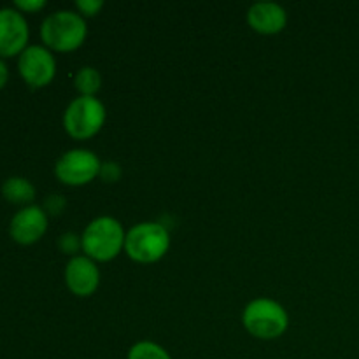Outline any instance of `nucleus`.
<instances>
[{
	"mask_svg": "<svg viewBox=\"0 0 359 359\" xmlns=\"http://www.w3.org/2000/svg\"><path fill=\"white\" fill-rule=\"evenodd\" d=\"M126 231L112 216H98L86 224L81 233L83 255L97 263H107L125 251Z\"/></svg>",
	"mask_w": 359,
	"mask_h": 359,
	"instance_id": "nucleus-1",
	"label": "nucleus"
},
{
	"mask_svg": "<svg viewBox=\"0 0 359 359\" xmlns=\"http://www.w3.org/2000/svg\"><path fill=\"white\" fill-rule=\"evenodd\" d=\"M88 23L77 11L60 9L48 14L41 25L42 44L56 53H72L84 44Z\"/></svg>",
	"mask_w": 359,
	"mask_h": 359,
	"instance_id": "nucleus-2",
	"label": "nucleus"
},
{
	"mask_svg": "<svg viewBox=\"0 0 359 359\" xmlns=\"http://www.w3.org/2000/svg\"><path fill=\"white\" fill-rule=\"evenodd\" d=\"M242 325L255 339L277 340L290 328V314L286 307L273 298L259 297L244 307Z\"/></svg>",
	"mask_w": 359,
	"mask_h": 359,
	"instance_id": "nucleus-3",
	"label": "nucleus"
},
{
	"mask_svg": "<svg viewBox=\"0 0 359 359\" xmlns=\"http://www.w3.org/2000/svg\"><path fill=\"white\" fill-rule=\"evenodd\" d=\"M170 249V233L156 221H142L126 231L125 252L132 262L153 265L165 258Z\"/></svg>",
	"mask_w": 359,
	"mask_h": 359,
	"instance_id": "nucleus-4",
	"label": "nucleus"
},
{
	"mask_svg": "<svg viewBox=\"0 0 359 359\" xmlns=\"http://www.w3.org/2000/svg\"><path fill=\"white\" fill-rule=\"evenodd\" d=\"M107 119V109L97 97H81L69 102L63 111V130L76 140H88L100 133Z\"/></svg>",
	"mask_w": 359,
	"mask_h": 359,
	"instance_id": "nucleus-5",
	"label": "nucleus"
},
{
	"mask_svg": "<svg viewBox=\"0 0 359 359\" xmlns=\"http://www.w3.org/2000/svg\"><path fill=\"white\" fill-rule=\"evenodd\" d=\"M102 161L91 149H69L56 160L55 175L62 184L79 188L93 182L100 175Z\"/></svg>",
	"mask_w": 359,
	"mask_h": 359,
	"instance_id": "nucleus-6",
	"label": "nucleus"
},
{
	"mask_svg": "<svg viewBox=\"0 0 359 359\" xmlns=\"http://www.w3.org/2000/svg\"><path fill=\"white\" fill-rule=\"evenodd\" d=\"M18 72L30 88H44L56 76V58L44 44H30L18 56Z\"/></svg>",
	"mask_w": 359,
	"mask_h": 359,
	"instance_id": "nucleus-7",
	"label": "nucleus"
},
{
	"mask_svg": "<svg viewBox=\"0 0 359 359\" xmlns=\"http://www.w3.org/2000/svg\"><path fill=\"white\" fill-rule=\"evenodd\" d=\"M30 28L23 13L16 7L0 9V58L20 56L28 48Z\"/></svg>",
	"mask_w": 359,
	"mask_h": 359,
	"instance_id": "nucleus-8",
	"label": "nucleus"
},
{
	"mask_svg": "<svg viewBox=\"0 0 359 359\" xmlns=\"http://www.w3.org/2000/svg\"><path fill=\"white\" fill-rule=\"evenodd\" d=\"M49 226L48 212L44 207L32 205L21 207L9 221V235L16 244L32 245L41 241Z\"/></svg>",
	"mask_w": 359,
	"mask_h": 359,
	"instance_id": "nucleus-9",
	"label": "nucleus"
},
{
	"mask_svg": "<svg viewBox=\"0 0 359 359\" xmlns=\"http://www.w3.org/2000/svg\"><path fill=\"white\" fill-rule=\"evenodd\" d=\"M63 280L67 290L79 298H88L97 293L100 286V269L98 263L84 255H77L69 258L65 270H63Z\"/></svg>",
	"mask_w": 359,
	"mask_h": 359,
	"instance_id": "nucleus-10",
	"label": "nucleus"
},
{
	"mask_svg": "<svg viewBox=\"0 0 359 359\" xmlns=\"http://www.w3.org/2000/svg\"><path fill=\"white\" fill-rule=\"evenodd\" d=\"M249 28L259 35H277L286 28L287 13L276 2H256L245 13Z\"/></svg>",
	"mask_w": 359,
	"mask_h": 359,
	"instance_id": "nucleus-11",
	"label": "nucleus"
},
{
	"mask_svg": "<svg viewBox=\"0 0 359 359\" xmlns=\"http://www.w3.org/2000/svg\"><path fill=\"white\" fill-rule=\"evenodd\" d=\"M0 193H2L4 198L9 203L14 205H32V202L35 200L37 195V189H35L34 182L27 177H20V175H13V177H7L6 181L0 186Z\"/></svg>",
	"mask_w": 359,
	"mask_h": 359,
	"instance_id": "nucleus-12",
	"label": "nucleus"
},
{
	"mask_svg": "<svg viewBox=\"0 0 359 359\" xmlns=\"http://www.w3.org/2000/svg\"><path fill=\"white\" fill-rule=\"evenodd\" d=\"M74 88L81 97H97L102 88V74L95 67H81L74 76Z\"/></svg>",
	"mask_w": 359,
	"mask_h": 359,
	"instance_id": "nucleus-13",
	"label": "nucleus"
},
{
	"mask_svg": "<svg viewBox=\"0 0 359 359\" xmlns=\"http://www.w3.org/2000/svg\"><path fill=\"white\" fill-rule=\"evenodd\" d=\"M126 359H172L170 353L153 340H139L126 353Z\"/></svg>",
	"mask_w": 359,
	"mask_h": 359,
	"instance_id": "nucleus-14",
	"label": "nucleus"
},
{
	"mask_svg": "<svg viewBox=\"0 0 359 359\" xmlns=\"http://www.w3.org/2000/svg\"><path fill=\"white\" fill-rule=\"evenodd\" d=\"M58 248L63 255L74 258V256H77L79 252H83V242H81V235L74 233V231H67V233L60 235Z\"/></svg>",
	"mask_w": 359,
	"mask_h": 359,
	"instance_id": "nucleus-15",
	"label": "nucleus"
},
{
	"mask_svg": "<svg viewBox=\"0 0 359 359\" xmlns=\"http://www.w3.org/2000/svg\"><path fill=\"white\" fill-rule=\"evenodd\" d=\"M98 177L105 182V184H116L119 179L123 177V168L118 161H102L100 175Z\"/></svg>",
	"mask_w": 359,
	"mask_h": 359,
	"instance_id": "nucleus-16",
	"label": "nucleus"
},
{
	"mask_svg": "<svg viewBox=\"0 0 359 359\" xmlns=\"http://www.w3.org/2000/svg\"><path fill=\"white\" fill-rule=\"evenodd\" d=\"M104 0H77L76 11L86 20V18L98 16L102 13V9H104Z\"/></svg>",
	"mask_w": 359,
	"mask_h": 359,
	"instance_id": "nucleus-17",
	"label": "nucleus"
},
{
	"mask_svg": "<svg viewBox=\"0 0 359 359\" xmlns=\"http://www.w3.org/2000/svg\"><path fill=\"white\" fill-rule=\"evenodd\" d=\"M48 6L46 0H14L13 7H16L20 13H39Z\"/></svg>",
	"mask_w": 359,
	"mask_h": 359,
	"instance_id": "nucleus-18",
	"label": "nucleus"
},
{
	"mask_svg": "<svg viewBox=\"0 0 359 359\" xmlns=\"http://www.w3.org/2000/svg\"><path fill=\"white\" fill-rule=\"evenodd\" d=\"M65 205H67V200L63 198L62 195H49L48 198H46L44 210L48 214H55V216H58V214L63 212Z\"/></svg>",
	"mask_w": 359,
	"mask_h": 359,
	"instance_id": "nucleus-19",
	"label": "nucleus"
},
{
	"mask_svg": "<svg viewBox=\"0 0 359 359\" xmlns=\"http://www.w3.org/2000/svg\"><path fill=\"white\" fill-rule=\"evenodd\" d=\"M7 81H9V67H7L6 62L0 58V90L6 86Z\"/></svg>",
	"mask_w": 359,
	"mask_h": 359,
	"instance_id": "nucleus-20",
	"label": "nucleus"
}]
</instances>
